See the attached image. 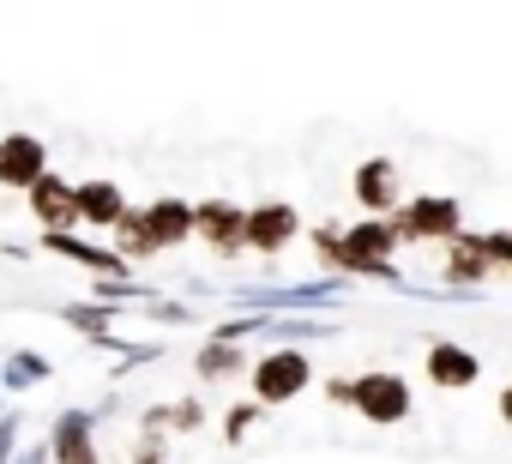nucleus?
I'll return each instance as SVG.
<instances>
[{"label": "nucleus", "mask_w": 512, "mask_h": 464, "mask_svg": "<svg viewBox=\"0 0 512 464\" xmlns=\"http://www.w3.org/2000/svg\"><path fill=\"white\" fill-rule=\"evenodd\" d=\"M314 380V362L302 350H266L260 362H253V392H260V404H290L302 398Z\"/></svg>", "instance_id": "1"}, {"label": "nucleus", "mask_w": 512, "mask_h": 464, "mask_svg": "<svg viewBox=\"0 0 512 464\" xmlns=\"http://www.w3.org/2000/svg\"><path fill=\"white\" fill-rule=\"evenodd\" d=\"M458 205L452 199H416V205H398L392 211V229L404 242H452L458 236Z\"/></svg>", "instance_id": "2"}, {"label": "nucleus", "mask_w": 512, "mask_h": 464, "mask_svg": "<svg viewBox=\"0 0 512 464\" xmlns=\"http://www.w3.org/2000/svg\"><path fill=\"white\" fill-rule=\"evenodd\" d=\"M404 236L392 229V217H368L356 229H344V266L350 272H386V254L398 248Z\"/></svg>", "instance_id": "3"}, {"label": "nucleus", "mask_w": 512, "mask_h": 464, "mask_svg": "<svg viewBox=\"0 0 512 464\" xmlns=\"http://www.w3.org/2000/svg\"><path fill=\"white\" fill-rule=\"evenodd\" d=\"M350 404L368 416V422H404L410 416V386L398 374H362L350 386Z\"/></svg>", "instance_id": "4"}, {"label": "nucleus", "mask_w": 512, "mask_h": 464, "mask_svg": "<svg viewBox=\"0 0 512 464\" xmlns=\"http://www.w3.org/2000/svg\"><path fill=\"white\" fill-rule=\"evenodd\" d=\"M193 236L211 248V254H241L247 248V211L241 205H193Z\"/></svg>", "instance_id": "5"}, {"label": "nucleus", "mask_w": 512, "mask_h": 464, "mask_svg": "<svg viewBox=\"0 0 512 464\" xmlns=\"http://www.w3.org/2000/svg\"><path fill=\"white\" fill-rule=\"evenodd\" d=\"M43 175H49V151H43V139H31V133H7V139H0V187L31 193Z\"/></svg>", "instance_id": "6"}, {"label": "nucleus", "mask_w": 512, "mask_h": 464, "mask_svg": "<svg viewBox=\"0 0 512 464\" xmlns=\"http://www.w3.org/2000/svg\"><path fill=\"white\" fill-rule=\"evenodd\" d=\"M296 211L290 205H260V211H247V248L253 254H284L296 242Z\"/></svg>", "instance_id": "7"}, {"label": "nucleus", "mask_w": 512, "mask_h": 464, "mask_svg": "<svg viewBox=\"0 0 512 464\" xmlns=\"http://www.w3.org/2000/svg\"><path fill=\"white\" fill-rule=\"evenodd\" d=\"M356 199H362V211H374V217H392V211H398V169H392V157H368V163L356 169Z\"/></svg>", "instance_id": "8"}, {"label": "nucleus", "mask_w": 512, "mask_h": 464, "mask_svg": "<svg viewBox=\"0 0 512 464\" xmlns=\"http://www.w3.org/2000/svg\"><path fill=\"white\" fill-rule=\"evenodd\" d=\"M31 211H37V223L43 229H61V223H73L79 217V187L67 181V175H43L37 187H31Z\"/></svg>", "instance_id": "9"}, {"label": "nucleus", "mask_w": 512, "mask_h": 464, "mask_svg": "<svg viewBox=\"0 0 512 464\" xmlns=\"http://www.w3.org/2000/svg\"><path fill=\"white\" fill-rule=\"evenodd\" d=\"M145 223H151L157 248H175V242L193 236V205H181V199H157V205H145Z\"/></svg>", "instance_id": "10"}, {"label": "nucleus", "mask_w": 512, "mask_h": 464, "mask_svg": "<svg viewBox=\"0 0 512 464\" xmlns=\"http://www.w3.org/2000/svg\"><path fill=\"white\" fill-rule=\"evenodd\" d=\"M428 380L446 386V392H458V386L476 380V356L458 350V344H434V350H428Z\"/></svg>", "instance_id": "11"}, {"label": "nucleus", "mask_w": 512, "mask_h": 464, "mask_svg": "<svg viewBox=\"0 0 512 464\" xmlns=\"http://www.w3.org/2000/svg\"><path fill=\"white\" fill-rule=\"evenodd\" d=\"M121 211H127V199H121V187H115V181H85V187H79V217H85V223L115 229V223H121Z\"/></svg>", "instance_id": "12"}, {"label": "nucleus", "mask_w": 512, "mask_h": 464, "mask_svg": "<svg viewBox=\"0 0 512 464\" xmlns=\"http://www.w3.org/2000/svg\"><path fill=\"white\" fill-rule=\"evenodd\" d=\"M446 272H452L458 284H482V278L494 272V260H488V242H470V236H452V254H446Z\"/></svg>", "instance_id": "13"}, {"label": "nucleus", "mask_w": 512, "mask_h": 464, "mask_svg": "<svg viewBox=\"0 0 512 464\" xmlns=\"http://www.w3.org/2000/svg\"><path fill=\"white\" fill-rule=\"evenodd\" d=\"M115 248H121V254H133V260L163 254V248H157V236H151V223H145V211H121V223H115Z\"/></svg>", "instance_id": "14"}, {"label": "nucleus", "mask_w": 512, "mask_h": 464, "mask_svg": "<svg viewBox=\"0 0 512 464\" xmlns=\"http://www.w3.org/2000/svg\"><path fill=\"white\" fill-rule=\"evenodd\" d=\"M55 452H61V464H97V458H91V440H85V416H61Z\"/></svg>", "instance_id": "15"}, {"label": "nucleus", "mask_w": 512, "mask_h": 464, "mask_svg": "<svg viewBox=\"0 0 512 464\" xmlns=\"http://www.w3.org/2000/svg\"><path fill=\"white\" fill-rule=\"evenodd\" d=\"M488 242V260L494 266H512V236H482Z\"/></svg>", "instance_id": "16"}, {"label": "nucleus", "mask_w": 512, "mask_h": 464, "mask_svg": "<svg viewBox=\"0 0 512 464\" xmlns=\"http://www.w3.org/2000/svg\"><path fill=\"white\" fill-rule=\"evenodd\" d=\"M500 416H506V422H512V386H506V392H500Z\"/></svg>", "instance_id": "17"}]
</instances>
